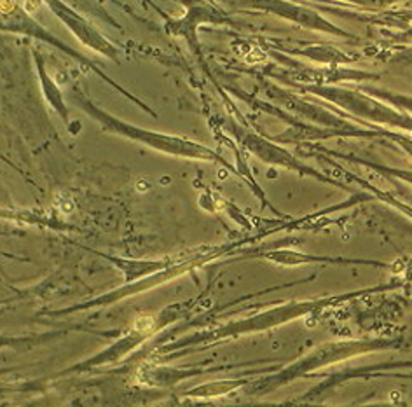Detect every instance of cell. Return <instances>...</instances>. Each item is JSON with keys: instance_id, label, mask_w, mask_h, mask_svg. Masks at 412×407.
Wrapping results in <instances>:
<instances>
[{"instance_id": "obj_1", "label": "cell", "mask_w": 412, "mask_h": 407, "mask_svg": "<svg viewBox=\"0 0 412 407\" xmlns=\"http://www.w3.org/2000/svg\"><path fill=\"white\" fill-rule=\"evenodd\" d=\"M152 327H154V318H150V316H142L135 322V328L140 332H148Z\"/></svg>"}, {"instance_id": "obj_2", "label": "cell", "mask_w": 412, "mask_h": 407, "mask_svg": "<svg viewBox=\"0 0 412 407\" xmlns=\"http://www.w3.org/2000/svg\"><path fill=\"white\" fill-rule=\"evenodd\" d=\"M13 7H14V2H11V0H2V11H4V13H9Z\"/></svg>"}]
</instances>
